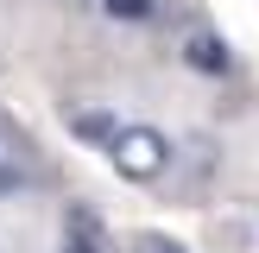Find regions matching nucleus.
<instances>
[{
  "mask_svg": "<svg viewBox=\"0 0 259 253\" xmlns=\"http://www.w3.org/2000/svg\"><path fill=\"white\" fill-rule=\"evenodd\" d=\"M108 164L120 184H158L164 171L177 164V146L158 133V126H120L108 139Z\"/></svg>",
  "mask_w": 259,
  "mask_h": 253,
  "instance_id": "obj_1",
  "label": "nucleus"
},
{
  "mask_svg": "<svg viewBox=\"0 0 259 253\" xmlns=\"http://www.w3.org/2000/svg\"><path fill=\"white\" fill-rule=\"evenodd\" d=\"M177 57H184L196 76H234V45H228L222 32H202V25L177 45Z\"/></svg>",
  "mask_w": 259,
  "mask_h": 253,
  "instance_id": "obj_2",
  "label": "nucleus"
},
{
  "mask_svg": "<svg viewBox=\"0 0 259 253\" xmlns=\"http://www.w3.org/2000/svg\"><path fill=\"white\" fill-rule=\"evenodd\" d=\"M63 120H70V133L82 139V146H101V152H108V139L120 133V120H114V108H70Z\"/></svg>",
  "mask_w": 259,
  "mask_h": 253,
  "instance_id": "obj_3",
  "label": "nucleus"
},
{
  "mask_svg": "<svg viewBox=\"0 0 259 253\" xmlns=\"http://www.w3.org/2000/svg\"><path fill=\"white\" fill-rule=\"evenodd\" d=\"M101 13L120 25H146V19H158V0H101Z\"/></svg>",
  "mask_w": 259,
  "mask_h": 253,
  "instance_id": "obj_4",
  "label": "nucleus"
},
{
  "mask_svg": "<svg viewBox=\"0 0 259 253\" xmlns=\"http://www.w3.org/2000/svg\"><path fill=\"white\" fill-rule=\"evenodd\" d=\"M63 234H89V240H108V228H101V215L89 209V202H70V209H63Z\"/></svg>",
  "mask_w": 259,
  "mask_h": 253,
  "instance_id": "obj_5",
  "label": "nucleus"
},
{
  "mask_svg": "<svg viewBox=\"0 0 259 253\" xmlns=\"http://www.w3.org/2000/svg\"><path fill=\"white\" fill-rule=\"evenodd\" d=\"M19 190H32V171H25V164H7V158H0V196H19Z\"/></svg>",
  "mask_w": 259,
  "mask_h": 253,
  "instance_id": "obj_6",
  "label": "nucleus"
},
{
  "mask_svg": "<svg viewBox=\"0 0 259 253\" xmlns=\"http://www.w3.org/2000/svg\"><path fill=\"white\" fill-rule=\"evenodd\" d=\"M63 253H108V240H89V234H63Z\"/></svg>",
  "mask_w": 259,
  "mask_h": 253,
  "instance_id": "obj_7",
  "label": "nucleus"
},
{
  "mask_svg": "<svg viewBox=\"0 0 259 253\" xmlns=\"http://www.w3.org/2000/svg\"><path fill=\"white\" fill-rule=\"evenodd\" d=\"M139 253H190V247H177V240H164V234H146V240H139Z\"/></svg>",
  "mask_w": 259,
  "mask_h": 253,
  "instance_id": "obj_8",
  "label": "nucleus"
}]
</instances>
